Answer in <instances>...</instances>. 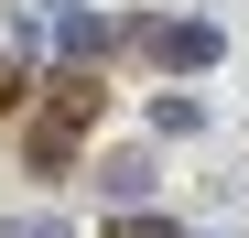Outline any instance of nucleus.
Returning <instances> with one entry per match:
<instances>
[{"label":"nucleus","instance_id":"nucleus-1","mask_svg":"<svg viewBox=\"0 0 249 238\" xmlns=\"http://www.w3.org/2000/svg\"><path fill=\"white\" fill-rule=\"evenodd\" d=\"M87 130H98V76H76V87H54L44 108H33V141H22V152H33V173H65Z\"/></svg>","mask_w":249,"mask_h":238},{"label":"nucleus","instance_id":"nucleus-2","mask_svg":"<svg viewBox=\"0 0 249 238\" xmlns=\"http://www.w3.org/2000/svg\"><path fill=\"white\" fill-rule=\"evenodd\" d=\"M141 44H152L162 65H184V76H195V65H217V54H228V33H217V22H141Z\"/></svg>","mask_w":249,"mask_h":238},{"label":"nucleus","instance_id":"nucleus-3","mask_svg":"<svg viewBox=\"0 0 249 238\" xmlns=\"http://www.w3.org/2000/svg\"><path fill=\"white\" fill-rule=\"evenodd\" d=\"M98 195L141 217V195H152V152H108V163H98Z\"/></svg>","mask_w":249,"mask_h":238},{"label":"nucleus","instance_id":"nucleus-4","mask_svg":"<svg viewBox=\"0 0 249 238\" xmlns=\"http://www.w3.org/2000/svg\"><path fill=\"white\" fill-rule=\"evenodd\" d=\"M108 54V22H87V11H65V65H98Z\"/></svg>","mask_w":249,"mask_h":238},{"label":"nucleus","instance_id":"nucleus-5","mask_svg":"<svg viewBox=\"0 0 249 238\" xmlns=\"http://www.w3.org/2000/svg\"><path fill=\"white\" fill-rule=\"evenodd\" d=\"M33 98V76H22V54H0V108H22Z\"/></svg>","mask_w":249,"mask_h":238},{"label":"nucleus","instance_id":"nucleus-6","mask_svg":"<svg viewBox=\"0 0 249 238\" xmlns=\"http://www.w3.org/2000/svg\"><path fill=\"white\" fill-rule=\"evenodd\" d=\"M0 238H76V227H65V217H11Z\"/></svg>","mask_w":249,"mask_h":238},{"label":"nucleus","instance_id":"nucleus-7","mask_svg":"<svg viewBox=\"0 0 249 238\" xmlns=\"http://www.w3.org/2000/svg\"><path fill=\"white\" fill-rule=\"evenodd\" d=\"M108 238H184V227H162V217H119Z\"/></svg>","mask_w":249,"mask_h":238},{"label":"nucleus","instance_id":"nucleus-8","mask_svg":"<svg viewBox=\"0 0 249 238\" xmlns=\"http://www.w3.org/2000/svg\"><path fill=\"white\" fill-rule=\"evenodd\" d=\"M54 11H76V0H54Z\"/></svg>","mask_w":249,"mask_h":238}]
</instances>
